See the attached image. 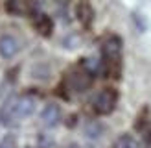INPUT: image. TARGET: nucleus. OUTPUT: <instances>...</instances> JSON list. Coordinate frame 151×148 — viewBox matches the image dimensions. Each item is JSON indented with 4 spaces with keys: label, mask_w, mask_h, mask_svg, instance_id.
I'll use <instances>...</instances> for the list:
<instances>
[{
    "label": "nucleus",
    "mask_w": 151,
    "mask_h": 148,
    "mask_svg": "<svg viewBox=\"0 0 151 148\" xmlns=\"http://www.w3.org/2000/svg\"><path fill=\"white\" fill-rule=\"evenodd\" d=\"M19 122L20 120L17 117V94H15L4 100V104L0 106V124L7 128V126H15Z\"/></svg>",
    "instance_id": "obj_4"
},
{
    "label": "nucleus",
    "mask_w": 151,
    "mask_h": 148,
    "mask_svg": "<svg viewBox=\"0 0 151 148\" xmlns=\"http://www.w3.org/2000/svg\"><path fill=\"white\" fill-rule=\"evenodd\" d=\"M112 148H140V143L129 133H124L112 143Z\"/></svg>",
    "instance_id": "obj_11"
},
{
    "label": "nucleus",
    "mask_w": 151,
    "mask_h": 148,
    "mask_svg": "<svg viewBox=\"0 0 151 148\" xmlns=\"http://www.w3.org/2000/svg\"><path fill=\"white\" fill-rule=\"evenodd\" d=\"M85 133H87V137L96 139V137H100V135H101V126H100V124H90L88 128L85 130Z\"/></svg>",
    "instance_id": "obj_13"
},
{
    "label": "nucleus",
    "mask_w": 151,
    "mask_h": 148,
    "mask_svg": "<svg viewBox=\"0 0 151 148\" xmlns=\"http://www.w3.org/2000/svg\"><path fill=\"white\" fill-rule=\"evenodd\" d=\"M116 104H118V93L114 89H101L92 98V107L98 115H111Z\"/></svg>",
    "instance_id": "obj_2"
},
{
    "label": "nucleus",
    "mask_w": 151,
    "mask_h": 148,
    "mask_svg": "<svg viewBox=\"0 0 151 148\" xmlns=\"http://www.w3.org/2000/svg\"><path fill=\"white\" fill-rule=\"evenodd\" d=\"M92 74H90L87 69H83V67H79V69H74L70 70V74L66 76V81H68L70 89H74V91H85V89L90 87V83H92Z\"/></svg>",
    "instance_id": "obj_3"
},
{
    "label": "nucleus",
    "mask_w": 151,
    "mask_h": 148,
    "mask_svg": "<svg viewBox=\"0 0 151 148\" xmlns=\"http://www.w3.org/2000/svg\"><path fill=\"white\" fill-rule=\"evenodd\" d=\"M76 17H78V20L81 22V26L85 28H90L94 22V7L90 6V2H87V0H81V2L76 6Z\"/></svg>",
    "instance_id": "obj_8"
},
{
    "label": "nucleus",
    "mask_w": 151,
    "mask_h": 148,
    "mask_svg": "<svg viewBox=\"0 0 151 148\" xmlns=\"http://www.w3.org/2000/svg\"><path fill=\"white\" fill-rule=\"evenodd\" d=\"M6 11L9 15H15V17H22V15H29L32 13V7H29V2L26 0H6Z\"/></svg>",
    "instance_id": "obj_10"
},
{
    "label": "nucleus",
    "mask_w": 151,
    "mask_h": 148,
    "mask_svg": "<svg viewBox=\"0 0 151 148\" xmlns=\"http://www.w3.org/2000/svg\"><path fill=\"white\" fill-rule=\"evenodd\" d=\"M61 120V107L57 104H46L41 111V122L46 128H54Z\"/></svg>",
    "instance_id": "obj_7"
},
{
    "label": "nucleus",
    "mask_w": 151,
    "mask_h": 148,
    "mask_svg": "<svg viewBox=\"0 0 151 148\" xmlns=\"http://www.w3.org/2000/svg\"><path fill=\"white\" fill-rule=\"evenodd\" d=\"M20 52V43L15 35L4 33L0 37V57L4 59H13Z\"/></svg>",
    "instance_id": "obj_5"
},
{
    "label": "nucleus",
    "mask_w": 151,
    "mask_h": 148,
    "mask_svg": "<svg viewBox=\"0 0 151 148\" xmlns=\"http://www.w3.org/2000/svg\"><path fill=\"white\" fill-rule=\"evenodd\" d=\"M39 143H41V146H42V148H48L50 144H54V141H52V139H48V137H44V135H42V137L39 139Z\"/></svg>",
    "instance_id": "obj_14"
},
{
    "label": "nucleus",
    "mask_w": 151,
    "mask_h": 148,
    "mask_svg": "<svg viewBox=\"0 0 151 148\" xmlns=\"http://www.w3.org/2000/svg\"><path fill=\"white\" fill-rule=\"evenodd\" d=\"M122 54H124V43L118 35H109L101 43V72L111 74L118 78L120 67H122Z\"/></svg>",
    "instance_id": "obj_1"
},
{
    "label": "nucleus",
    "mask_w": 151,
    "mask_h": 148,
    "mask_svg": "<svg viewBox=\"0 0 151 148\" xmlns=\"http://www.w3.org/2000/svg\"><path fill=\"white\" fill-rule=\"evenodd\" d=\"M33 28L35 32L42 35V37H50L52 33H54V20H52V17H48V15L44 13H39L33 20Z\"/></svg>",
    "instance_id": "obj_9"
},
{
    "label": "nucleus",
    "mask_w": 151,
    "mask_h": 148,
    "mask_svg": "<svg viewBox=\"0 0 151 148\" xmlns=\"http://www.w3.org/2000/svg\"><path fill=\"white\" fill-rule=\"evenodd\" d=\"M37 109V100L29 94H22L17 96V117L19 120H24V118L32 117Z\"/></svg>",
    "instance_id": "obj_6"
},
{
    "label": "nucleus",
    "mask_w": 151,
    "mask_h": 148,
    "mask_svg": "<svg viewBox=\"0 0 151 148\" xmlns=\"http://www.w3.org/2000/svg\"><path fill=\"white\" fill-rule=\"evenodd\" d=\"M0 148H19V143H17V137L13 133H7L0 139Z\"/></svg>",
    "instance_id": "obj_12"
}]
</instances>
